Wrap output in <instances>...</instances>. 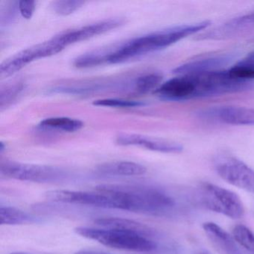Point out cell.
Returning a JSON list of instances; mask_svg holds the SVG:
<instances>
[{"label": "cell", "mask_w": 254, "mask_h": 254, "mask_svg": "<svg viewBox=\"0 0 254 254\" xmlns=\"http://www.w3.org/2000/svg\"><path fill=\"white\" fill-rule=\"evenodd\" d=\"M24 90L23 82H14L2 86L0 90V108L3 111L4 108L9 107L18 97L19 95Z\"/></svg>", "instance_id": "obj_20"}, {"label": "cell", "mask_w": 254, "mask_h": 254, "mask_svg": "<svg viewBox=\"0 0 254 254\" xmlns=\"http://www.w3.org/2000/svg\"><path fill=\"white\" fill-rule=\"evenodd\" d=\"M95 223L98 225L102 226L104 228L124 230L130 233H136L149 239L154 234V230H151L148 226L127 218L106 217L98 218L95 221Z\"/></svg>", "instance_id": "obj_15"}, {"label": "cell", "mask_w": 254, "mask_h": 254, "mask_svg": "<svg viewBox=\"0 0 254 254\" xmlns=\"http://www.w3.org/2000/svg\"><path fill=\"white\" fill-rule=\"evenodd\" d=\"M254 26V11L233 18L222 26L203 34L200 40H221L230 38L236 34Z\"/></svg>", "instance_id": "obj_12"}, {"label": "cell", "mask_w": 254, "mask_h": 254, "mask_svg": "<svg viewBox=\"0 0 254 254\" xmlns=\"http://www.w3.org/2000/svg\"><path fill=\"white\" fill-rule=\"evenodd\" d=\"M47 198L58 203L84 205L105 209H123L117 197L106 191L96 190L93 192L71 191V190H52L46 194Z\"/></svg>", "instance_id": "obj_8"}, {"label": "cell", "mask_w": 254, "mask_h": 254, "mask_svg": "<svg viewBox=\"0 0 254 254\" xmlns=\"http://www.w3.org/2000/svg\"><path fill=\"white\" fill-rule=\"evenodd\" d=\"M64 50V47L54 36L48 41L22 50L2 62L0 65V77L2 79L8 78L29 64L39 59L55 56Z\"/></svg>", "instance_id": "obj_6"}, {"label": "cell", "mask_w": 254, "mask_h": 254, "mask_svg": "<svg viewBox=\"0 0 254 254\" xmlns=\"http://www.w3.org/2000/svg\"><path fill=\"white\" fill-rule=\"evenodd\" d=\"M227 71L236 79L251 82L252 80H254V53L250 54Z\"/></svg>", "instance_id": "obj_19"}, {"label": "cell", "mask_w": 254, "mask_h": 254, "mask_svg": "<svg viewBox=\"0 0 254 254\" xmlns=\"http://www.w3.org/2000/svg\"><path fill=\"white\" fill-rule=\"evenodd\" d=\"M206 117L232 126H254V108L224 106L208 110Z\"/></svg>", "instance_id": "obj_11"}, {"label": "cell", "mask_w": 254, "mask_h": 254, "mask_svg": "<svg viewBox=\"0 0 254 254\" xmlns=\"http://www.w3.org/2000/svg\"><path fill=\"white\" fill-rule=\"evenodd\" d=\"M209 25V21H202L156 31L112 47L94 50L93 59L96 66L123 63L167 48L190 35L207 29Z\"/></svg>", "instance_id": "obj_1"}, {"label": "cell", "mask_w": 254, "mask_h": 254, "mask_svg": "<svg viewBox=\"0 0 254 254\" xmlns=\"http://www.w3.org/2000/svg\"><path fill=\"white\" fill-rule=\"evenodd\" d=\"M75 231L81 237L114 249L148 253L155 251L157 248V244L149 238L117 229L78 227Z\"/></svg>", "instance_id": "obj_3"}, {"label": "cell", "mask_w": 254, "mask_h": 254, "mask_svg": "<svg viewBox=\"0 0 254 254\" xmlns=\"http://www.w3.org/2000/svg\"><path fill=\"white\" fill-rule=\"evenodd\" d=\"M35 1H20L18 2V10L23 18L30 20L35 11Z\"/></svg>", "instance_id": "obj_25"}, {"label": "cell", "mask_w": 254, "mask_h": 254, "mask_svg": "<svg viewBox=\"0 0 254 254\" xmlns=\"http://www.w3.org/2000/svg\"><path fill=\"white\" fill-rule=\"evenodd\" d=\"M75 254H109L101 251H92V250H81L77 251Z\"/></svg>", "instance_id": "obj_26"}, {"label": "cell", "mask_w": 254, "mask_h": 254, "mask_svg": "<svg viewBox=\"0 0 254 254\" xmlns=\"http://www.w3.org/2000/svg\"><path fill=\"white\" fill-rule=\"evenodd\" d=\"M204 230L209 240L216 248L225 254H243L237 246V242L233 236H230L224 229L213 222H206L203 224Z\"/></svg>", "instance_id": "obj_13"}, {"label": "cell", "mask_w": 254, "mask_h": 254, "mask_svg": "<svg viewBox=\"0 0 254 254\" xmlns=\"http://www.w3.org/2000/svg\"><path fill=\"white\" fill-rule=\"evenodd\" d=\"M35 218L25 211L13 206H0V223L2 225L30 224Z\"/></svg>", "instance_id": "obj_18"}, {"label": "cell", "mask_w": 254, "mask_h": 254, "mask_svg": "<svg viewBox=\"0 0 254 254\" xmlns=\"http://www.w3.org/2000/svg\"><path fill=\"white\" fill-rule=\"evenodd\" d=\"M93 105L96 106L109 107V108H136L145 105L144 102L138 101L125 100L119 99H105L94 101Z\"/></svg>", "instance_id": "obj_24"}, {"label": "cell", "mask_w": 254, "mask_h": 254, "mask_svg": "<svg viewBox=\"0 0 254 254\" xmlns=\"http://www.w3.org/2000/svg\"><path fill=\"white\" fill-rule=\"evenodd\" d=\"M193 254H209L208 253L205 252V251H198V252L194 253Z\"/></svg>", "instance_id": "obj_27"}, {"label": "cell", "mask_w": 254, "mask_h": 254, "mask_svg": "<svg viewBox=\"0 0 254 254\" xmlns=\"http://www.w3.org/2000/svg\"><path fill=\"white\" fill-rule=\"evenodd\" d=\"M125 23H126V20L120 17L108 19V20H101L91 24L64 31L57 35L64 47H67L68 46L72 45L75 43L86 41L93 37L114 30L123 26Z\"/></svg>", "instance_id": "obj_9"}, {"label": "cell", "mask_w": 254, "mask_h": 254, "mask_svg": "<svg viewBox=\"0 0 254 254\" xmlns=\"http://www.w3.org/2000/svg\"><path fill=\"white\" fill-rule=\"evenodd\" d=\"M233 236L237 244L254 253V234L246 226L238 224L233 230Z\"/></svg>", "instance_id": "obj_21"}, {"label": "cell", "mask_w": 254, "mask_h": 254, "mask_svg": "<svg viewBox=\"0 0 254 254\" xmlns=\"http://www.w3.org/2000/svg\"><path fill=\"white\" fill-rule=\"evenodd\" d=\"M84 3L85 2L83 1H76V0L55 1L51 3V8L59 15L67 16L79 9L84 5Z\"/></svg>", "instance_id": "obj_23"}, {"label": "cell", "mask_w": 254, "mask_h": 254, "mask_svg": "<svg viewBox=\"0 0 254 254\" xmlns=\"http://www.w3.org/2000/svg\"><path fill=\"white\" fill-rule=\"evenodd\" d=\"M116 142L122 146H139L166 154H179L184 149L182 145L177 142L136 133H120L117 136Z\"/></svg>", "instance_id": "obj_10"}, {"label": "cell", "mask_w": 254, "mask_h": 254, "mask_svg": "<svg viewBox=\"0 0 254 254\" xmlns=\"http://www.w3.org/2000/svg\"><path fill=\"white\" fill-rule=\"evenodd\" d=\"M39 126L44 129L72 133L81 130L84 127V123L81 120L69 117H51L41 121Z\"/></svg>", "instance_id": "obj_17"}, {"label": "cell", "mask_w": 254, "mask_h": 254, "mask_svg": "<svg viewBox=\"0 0 254 254\" xmlns=\"http://www.w3.org/2000/svg\"><path fill=\"white\" fill-rule=\"evenodd\" d=\"M0 173L7 178L35 183L58 182L66 176L64 171L54 166L14 161L1 163Z\"/></svg>", "instance_id": "obj_5"}, {"label": "cell", "mask_w": 254, "mask_h": 254, "mask_svg": "<svg viewBox=\"0 0 254 254\" xmlns=\"http://www.w3.org/2000/svg\"><path fill=\"white\" fill-rule=\"evenodd\" d=\"M200 199L206 209L228 218L238 219L242 218L245 214V208L239 195L215 184H202Z\"/></svg>", "instance_id": "obj_4"}, {"label": "cell", "mask_w": 254, "mask_h": 254, "mask_svg": "<svg viewBox=\"0 0 254 254\" xmlns=\"http://www.w3.org/2000/svg\"><path fill=\"white\" fill-rule=\"evenodd\" d=\"M163 76L159 73H150L142 75L135 83L136 90L140 93H147L153 90H157L161 85Z\"/></svg>", "instance_id": "obj_22"}, {"label": "cell", "mask_w": 254, "mask_h": 254, "mask_svg": "<svg viewBox=\"0 0 254 254\" xmlns=\"http://www.w3.org/2000/svg\"><path fill=\"white\" fill-rule=\"evenodd\" d=\"M146 172L143 165L131 161L108 162L96 167L98 174L106 176H139Z\"/></svg>", "instance_id": "obj_14"}, {"label": "cell", "mask_w": 254, "mask_h": 254, "mask_svg": "<svg viewBox=\"0 0 254 254\" xmlns=\"http://www.w3.org/2000/svg\"><path fill=\"white\" fill-rule=\"evenodd\" d=\"M228 59L224 56L206 58L193 61L190 63L181 65L174 70L177 75H191V74L203 73L211 71L219 70L220 68L227 63Z\"/></svg>", "instance_id": "obj_16"}, {"label": "cell", "mask_w": 254, "mask_h": 254, "mask_svg": "<svg viewBox=\"0 0 254 254\" xmlns=\"http://www.w3.org/2000/svg\"><path fill=\"white\" fill-rule=\"evenodd\" d=\"M96 190L115 196L121 203L123 210L163 215L170 212L175 206L173 197L152 187L104 184L96 187Z\"/></svg>", "instance_id": "obj_2"}, {"label": "cell", "mask_w": 254, "mask_h": 254, "mask_svg": "<svg viewBox=\"0 0 254 254\" xmlns=\"http://www.w3.org/2000/svg\"><path fill=\"white\" fill-rule=\"evenodd\" d=\"M25 254V253H14V254Z\"/></svg>", "instance_id": "obj_28"}, {"label": "cell", "mask_w": 254, "mask_h": 254, "mask_svg": "<svg viewBox=\"0 0 254 254\" xmlns=\"http://www.w3.org/2000/svg\"><path fill=\"white\" fill-rule=\"evenodd\" d=\"M217 174L229 184L248 192L254 193V171L246 163L233 156H218L214 163Z\"/></svg>", "instance_id": "obj_7"}]
</instances>
